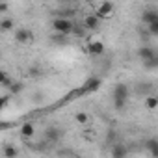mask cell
<instances>
[{"label":"cell","mask_w":158,"mask_h":158,"mask_svg":"<svg viewBox=\"0 0 158 158\" xmlns=\"http://www.w3.org/2000/svg\"><path fill=\"white\" fill-rule=\"evenodd\" d=\"M52 28H54V32H56V34L69 35V34H73L74 24H73V21H69L67 17H56V19L52 21Z\"/></svg>","instance_id":"obj_1"},{"label":"cell","mask_w":158,"mask_h":158,"mask_svg":"<svg viewBox=\"0 0 158 158\" xmlns=\"http://www.w3.org/2000/svg\"><path fill=\"white\" fill-rule=\"evenodd\" d=\"M138 56H139V60L145 63V61H151L152 58H156V56H158V50L152 48L151 45H143V47L138 48Z\"/></svg>","instance_id":"obj_2"},{"label":"cell","mask_w":158,"mask_h":158,"mask_svg":"<svg viewBox=\"0 0 158 158\" xmlns=\"http://www.w3.org/2000/svg\"><path fill=\"white\" fill-rule=\"evenodd\" d=\"M32 39H34L32 30H28V28H19V30H15V41H19V43H30Z\"/></svg>","instance_id":"obj_3"},{"label":"cell","mask_w":158,"mask_h":158,"mask_svg":"<svg viewBox=\"0 0 158 158\" xmlns=\"http://www.w3.org/2000/svg\"><path fill=\"white\" fill-rule=\"evenodd\" d=\"M127 99H128V86L127 84H115L114 101H127Z\"/></svg>","instance_id":"obj_4"},{"label":"cell","mask_w":158,"mask_h":158,"mask_svg":"<svg viewBox=\"0 0 158 158\" xmlns=\"http://www.w3.org/2000/svg\"><path fill=\"white\" fill-rule=\"evenodd\" d=\"M128 156V147L125 143H115L112 147V158H127Z\"/></svg>","instance_id":"obj_5"},{"label":"cell","mask_w":158,"mask_h":158,"mask_svg":"<svg viewBox=\"0 0 158 158\" xmlns=\"http://www.w3.org/2000/svg\"><path fill=\"white\" fill-rule=\"evenodd\" d=\"M86 50H88V54H91V56H101V54H104V43L93 41V43H89V45L86 47Z\"/></svg>","instance_id":"obj_6"},{"label":"cell","mask_w":158,"mask_h":158,"mask_svg":"<svg viewBox=\"0 0 158 158\" xmlns=\"http://www.w3.org/2000/svg\"><path fill=\"white\" fill-rule=\"evenodd\" d=\"M141 21H143L147 26H151L152 23L158 21V10H145V11L141 13Z\"/></svg>","instance_id":"obj_7"},{"label":"cell","mask_w":158,"mask_h":158,"mask_svg":"<svg viewBox=\"0 0 158 158\" xmlns=\"http://www.w3.org/2000/svg\"><path fill=\"white\" fill-rule=\"evenodd\" d=\"M112 11H114V4H112V2H102V4L99 6V10H97L95 15H97L99 19H102V17H110Z\"/></svg>","instance_id":"obj_8"},{"label":"cell","mask_w":158,"mask_h":158,"mask_svg":"<svg viewBox=\"0 0 158 158\" xmlns=\"http://www.w3.org/2000/svg\"><path fill=\"white\" fill-rule=\"evenodd\" d=\"M145 149L152 158H158V138H149L145 141Z\"/></svg>","instance_id":"obj_9"},{"label":"cell","mask_w":158,"mask_h":158,"mask_svg":"<svg viewBox=\"0 0 158 158\" xmlns=\"http://www.w3.org/2000/svg\"><path fill=\"white\" fill-rule=\"evenodd\" d=\"M61 138V130L58 128V127H48L47 130H45V139H48V141H58Z\"/></svg>","instance_id":"obj_10"},{"label":"cell","mask_w":158,"mask_h":158,"mask_svg":"<svg viewBox=\"0 0 158 158\" xmlns=\"http://www.w3.org/2000/svg\"><path fill=\"white\" fill-rule=\"evenodd\" d=\"M99 23H101V19L97 15H88L84 19V28L86 30H97L99 28Z\"/></svg>","instance_id":"obj_11"},{"label":"cell","mask_w":158,"mask_h":158,"mask_svg":"<svg viewBox=\"0 0 158 158\" xmlns=\"http://www.w3.org/2000/svg\"><path fill=\"white\" fill-rule=\"evenodd\" d=\"M34 132H35V128H34L32 123H24V125L21 127V136H23V138H32Z\"/></svg>","instance_id":"obj_12"},{"label":"cell","mask_w":158,"mask_h":158,"mask_svg":"<svg viewBox=\"0 0 158 158\" xmlns=\"http://www.w3.org/2000/svg\"><path fill=\"white\" fill-rule=\"evenodd\" d=\"M19 151L13 147V145H4V156L6 158H17Z\"/></svg>","instance_id":"obj_13"},{"label":"cell","mask_w":158,"mask_h":158,"mask_svg":"<svg viewBox=\"0 0 158 158\" xmlns=\"http://www.w3.org/2000/svg\"><path fill=\"white\" fill-rule=\"evenodd\" d=\"M13 26H15V23H13L11 19H8V17L0 21V30H2V32H10Z\"/></svg>","instance_id":"obj_14"},{"label":"cell","mask_w":158,"mask_h":158,"mask_svg":"<svg viewBox=\"0 0 158 158\" xmlns=\"http://www.w3.org/2000/svg\"><path fill=\"white\" fill-rule=\"evenodd\" d=\"M74 121H76L78 125H86V123H89V115H88L86 112H78V114L74 115Z\"/></svg>","instance_id":"obj_15"},{"label":"cell","mask_w":158,"mask_h":158,"mask_svg":"<svg viewBox=\"0 0 158 158\" xmlns=\"http://www.w3.org/2000/svg\"><path fill=\"white\" fill-rule=\"evenodd\" d=\"M145 108H149V110H154V108H158V97H152V95H149V97L145 99Z\"/></svg>","instance_id":"obj_16"},{"label":"cell","mask_w":158,"mask_h":158,"mask_svg":"<svg viewBox=\"0 0 158 158\" xmlns=\"http://www.w3.org/2000/svg\"><path fill=\"white\" fill-rule=\"evenodd\" d=\"M0 84H2V88H11V84H13L11 78L8 76V73H4V71L0 73Z\"/></svg>","instance_id":"obj_17"},{"label":"cell","mask_w":158,"mask_h":158,"mask_svg":"<svg viewBox=\"0 0 158 158\" xmlns=\"http://www.w3.org/2000/svg\"><path fill=\"white\" fill-rule=\"evenodd\" d=\"M50 41H52V43H56V45H63V43L67 41V37H65V35H61V34H56V32H54V35L50 37Z\"/></svg>","instance_id":"obj_18"},{"label":"cell","mask_w":158,"mask_h":158,"mask_svg":"<svg viewBox=\"0 0 158 158\" xmlns=\"http://www.w3.org/2000/svg\"><path fill=\"white\" fill-rule=\"evenodd\" d=\"M23 82H13L11 84V88H10V91H11V95H17V93H21L23 91Z\"/></svg>","instance_id":"obj_19"},{"label":"cell","mask_w":158,"mask_h":158,"mask_svg":"<svg viewBox=\"0 0 158 158\" xmlns=\"http://www.w3.org/2000/svg\"><path fill=\"white\" fill-rule=\"evenodd\" d=\"M143 67H145V69H158V56H156V58H152L151 61H145V63H143Z\"/></svg>","instance_id":"obj_20"},{"label":"cell","mask_w":158,"mask_h":158,"mask_svg":"<svg viewBox=\"0 0 158 158\" xmlns=\"http://www.w3.org/2000/svg\"><path fill=\"white\" fill-rule=\"evenodd\" d=\"M147 28H149V34H151V35H158V21L152 23V24L147 26Z\"/></svg>","instance_id":"obj_21"},{"label":"cell","mask_w":158,"mask_h":158,"mask_svg":"<svg viewBox=\"0 0 158 158\" xmlns=\"http://www.w3.org/2000/svg\"><path fill=\"white\" fill-rule=\"evenodd\" d=\"M73 34H76V35H80V37H82V35L86 34V28H84V26H76V24H74V30H73Z\"/></svg>","instance_id":"obj_22"},{"label":"cell","mask_w":158,"mask_h":158,"mask_svg":"<svg viewBox=\"0 0 158 158\" xmlns=\"http://www.w3.org/2000/svg\"><path fill=\"white\" fill-rule=\"evenodd\" d=\"M39 73H41V71H39L37 67H30V69H28V76H32V78L39 76Z\"/></svg>","instance_id":"obj_23"},{"label":"cell","mask_w":158,"mask_h":158,"mask_svg":"<svg viewBox=\"0 0 158 158\" xmlns=\"http://www.w3.org/2000/svg\"><path fill=\"white\" fill-rule=\"evenodd\" d=\"M125 104H127V101H114V106H115L117 110H123Z\"/></svg>","instance_id":"obj_24"},{"label":"cell","mask_w":158,"mask_h":158,"mask_svg":"<svg viewBox=\"0 0 158 158\" xmlns=\"http://www.w3.org/2000/svg\"><path fill=\"white\" fill-rule=\"evenodd\" d=\"M8 10V4H0V11H6Z\"/></svg>","instance_id":"obj_25"}]
</instances>
